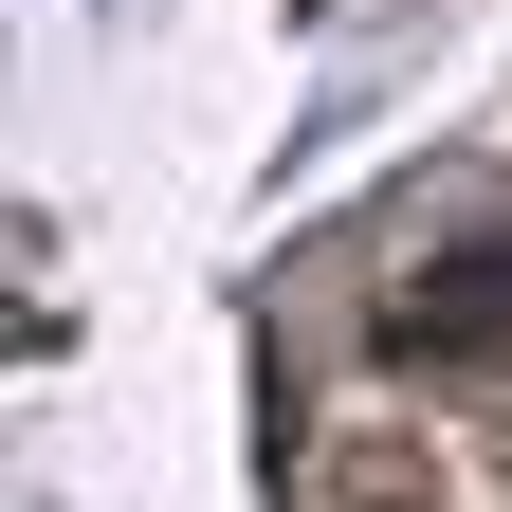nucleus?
<instances>
[{"instance_id":"obj_1","label":"nucleus","mask_w":512,"mask_h":512,"mask_svg":"<svg viewBox=\"0 0 512 512\" xmlns=\"http://www.w3.org/2000/svg\"><path fill=\"white\" fill-rule=\"evenodd\" d=\"M384 366H421V384H476V366H512V238L421 256V275L384 293Z\"/></svg>"}]
</instances>
